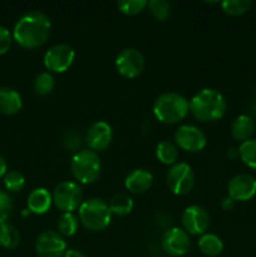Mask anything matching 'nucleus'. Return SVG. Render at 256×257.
Masks as SVG:
<instances>
[{"instance_id": "nucleus-19", "label": "nucleus", "mask_w": 256, "mask_h": 257, "mask_svg": "<svg viewBox=\"0 0 256 257\" xmlns=\"http://www.w3.org/2000/svg\"><path fill=\"white\" fill-rule=\"evenodd\" d=\"M255 132V120L251 115L241 114L233 120L232 127H231V133L233 138L237 141H247Z\"/></svg>"}, {"instance_id": "nucleus-20", "label": "nucleus", "mask_w": 256, "mask_h": 257, "mask_svg": "<svg viewBox=\"0 0 256 257\" xmlns=\"http://www.w3.org/2000/svg\"><path fill=\"white\" fill-rule=\"evenodd\" d=\"M198 247L206 256H218L223 250V242L215 233H203L198 240Z\"/></svg>"}, {"instance_id": "nucleus-4", "label": "nucleus", "mask_w": 256, "mask_h": 257, "mask_svg": "<svg viewBox=\"0 0 256 257\" xmlns=\"http://www.w3.org/2000/svg\"><path fill=\"white\" fill-rule=\"evenodd\" d=\"M110 218L112 212L109 206L102 198H89L83 201L80 205L79 220L88 230H104L109 225Z\"/></svg>"}, {"instance_id": "nucleus-35", "label": "nucleus", "mask_w": 256, "mask_h": 257, "mask_svg": "<svg viewBox=\"0 0 256 257\" xmlns=\"http://www.w3.org/2000/svg\"><path fill=\"white\" fill-rule=\"evenodd\" d=\"M63 257H87L82 251L79 250H74V248H70V250L65 251L64 256Z\"/></svg>"}, {"instance_id": "nucleus-33", "label": "nucleus", "mask_w": 256, "mask_h": 257, "mask_svg": "<svg viewBox=\"0 0 256 257\" xmlns=\"http://www.w3.org/2000/svg\"><path fill=\"white\" fill-rule=\"evenodd\" d=\"M13 42V35L10 30L4 25H0V54H4L9 50Z\"/></svg>"}, {"instance_id": "nucleus-31", "label": "nucleus", "mask_w": 256, "mask_h": 257, "mask_svg": "<svg viewBox=\"0 0 256 257\" xmlns=\"http://www.w3.org/2000/svg\"><path fill=\"white\" fill-rule=\"evenodd\" d=\"M13 201L8 192L0 190V225L5 223L13 212Z\"/></svg>"}, {"instance_id": "nucleus-27", "label": "nucleus", "mask_w": 256, "mask_h": 257, "mask_svg": "<svg viewBox=\"0 0 256 257\" xmlns=\"http://www.w3.org/2000/svg\"><path fill=\"white\" fill-rule=\"evenodd\" d=\"M252 3L250 0H225L221 3L223 12L230 15H241L248 12Z\"/></svg>"}, {"instance_id": "nucleus-13", "label": "nucleus", "mask_w": 256, "mask_h": 257, "mask_svg": "<svg viewBox=\"0 0 256 257\" xmlns=\"http://www.w3.org/2000/svg\"><path fill=\"white\" fill-rule=\"evenodd\" d=\"M162 248L171 256H183L190 250V236L183 228H168L162 236Z\"/></svg>"}, {"instance_id": "nucleus-1", "label": "nucleus", "mask_w": 256, "mask_h": 257, "mask_svg": "<svg viewBox=\"0 0 256 257\" xmlns=\"http://www.w3.org/2000/svg\"><path fill=\"white\" fill-rule=\"evenodd\" d=\"M52 22L39 10H32L23 15L15 24L13 37L24 48H37L49 38Z\"/></svg>"}, {"instance_id": "nucleus-15", "label": "nucleus", "mask_w": 256, "mask_h": 257, "mask_svg": "<svg viewBox=\"0 0 256 257\" xmlns=\"http://www.w3.org/2000/svg\"><path fill=\"white\" fill-rule=\"evenodd\" d=\"M113 137L112 127L108 124L104 120H98V122L93 123L89 128H88L87 141L89 150L93 151H103L110 145Z\"/></svg>"}, {"instance_id": "nucleus-26", "label": "nucleus", "mask_w": 256, "mask_h": 257, "mask_svg": "<svg viewBox=\"0 0 256 257\" xmlns=\"http://www.w3.org/2000/svg\"><path fill=\"white\" fill-rule=\"evenodd\" d=\"M55 80L54 77L50 74L49 72H42L35 77L34 83H33V88H34L35 93L39 95H47L54 89Z\"/></svg>"}, {"instance_id": "nucleus-2", "label": "nucleus", "mask_w": 256, "mask_h": 257, "mask_svg": "<svg viewBox=\"0 0 256 257\" xmlns=\"http://www.w3.org/2000/svg\"><path fill=\"white\" fill-rule=\"evenodd\" d=\"M190 110L197 119L203 122L217 120L226 112L225 97L218 90L203 88L190 100Z\"/></svg>"}, {"instance_id": "nucleus-25", "label": "nucleus", "mask_w": 256, "mask_h": 257, "mask_svg": "<svg viewBox=\"0 0 256 257\" xmlns=\"http://www.w3.org/2000/svg\"><path fill=\"white\" fill-rule=\"evenodd\" d=\"M58 230L64 236H73L78 231L79 222L78 217L73 212H63L58 218Z\"/></svg>"}, {"instance_id": "nucleus-5", "label": "nucleus", "mask_w": 256, "mask_h": 257, "mask_svg": "<svg viewBox=\"0 0 256 257\" xmlns=\"http://www.w3.org/2000/svg\"><path fill=\"white\" fill-rule=\"evenodd\" d=\"M102 162L98 152L93 150H82L75 153L70 162L73 176L82 183H92L99 177Z\"/></svg>"}, {"instance_id": "nucleus-7", "label": "nucleus", "mask_w": 256, "mask_h": 257, "mask_svg": "<svg viewBox=\"0 0 256 257\" xmlns=\"http://www.w3.org/2000/svg\"><path fill=\"white\" fill-rule=\"evenodd\" d=\"M167 185L176 195H186L195 185V172L185 162L175 163L167 172Z\"/></svg>"}, {"instance_id": "nucleus-11", "label": "nucleus", "mask_w": 256, "mask_h": 257, "mask_svg": "<svg viewBox=\"0 0 256 257\" xmlns=\"http://www.w3.org/2000/svg\"><path fill=\"white\" fill-rule=\"evenodd\" d=\"M35 250L40 257H62L67 251V242L55 231H43L35 240Z\"/></svg>"}, {"instance_id": "nucleus-24", "label": "nucleus", "mask_w": 256, "mask_h": 257, "mask_svg": "<svg viewBox=\"0 0 256 257\" xmlns=\"http://www.w3.org/2000/svg\"><path fill=\"white\" fill-rule=\"evenodd\" d=\"M238 157L246 166L256 170V138L241 142L238 147Z\"/></svg>"}, {"instance_id": "nucleus-14", "label": "nucleus", "mask_w": 256, "mask_h": 257, "mask_svg": "<svg viewBox=\"0 0 256 257\" xmlns=\"http://www.w3.org/2000/svg\"><path fill=\"white\" fill-rule=\"evenodd\" d=\"M228 196L233 201H248L256 195V178L247 173L236 175L228 181Z\"/></svg>"}, {"instance_id": "nucleus-9", "label": "nucleus", "mask_w": 256, "mask_h": 257, "mask_svg": "<svg viewBox=\"0 0 256 257\" xmlns=\"http://www.w3.org/2000/svg\"><path fill=\"white\" fill-rule=\"evenodd\" d=\"M115 68L123 77L136 78L145 69V58L140 50L125 48L115 58Z\"/></svg>"}, {"instance_id": "nucleus-34", "label": "nucleus", "mask_w": 256, "mask_h": 257, "mask_svg": "<svg viewBox=\"0 0 256 257\" xmlns=\"http://www.w3.org/2000/svg\"><path fill=\"white\" fill-rule=\"evenodd\" d=\"M233 206H235V201H233L230 196H226V197H223L222 201H221V207H222L223 210L230 211L232 210Z\"/></svg>"}, {"instance_id": "nucleus-6", "label": "nucleus", "mask_w": 256, "mask_h": 257, "mask_svg": "<svg viewBox=\"0 0 256 257\" xmlns=\"http://www.w3.org/2000/svg\"><path fill=\"white\" fill-rule=\"evenodd\" d=\"M53 202L63 212H72L80 207L83 202V191L78 183L63 181L53 191Z\"/></svg>"}, {"instance_id": "nucleus-30", "label": "nucleus", "mask_w": 256, "mask_h": 257, "mask_svg": "<svg viewBox=\"0 0 256 257\" xmlns=\"http://www.w3.org/2000/svg\"><path fill=\"white\" fill-rule=\"evenodd\" d=\"M148 5L146 0H120L117 3V7L123 14L135 15L142 12Z\"/></svg>"}, {"instance_id": "nucleus-17", "label": "nucleus", "mask_w": 256, "mask_h": 257, "mask_svg": "<svg viewBox=\"0 0 256 257\" xmlns=\"http://www.w3.org/2000/svg\"><path fill=\"white\" fill-rule=\"evenodd\" d=\"M53 203V196L47 188H35L28 196V210L33 213L42 215L50 208Z\"/></svg>"}, {"instance_id": "nucleus-28", "label": "nucleus", "mask_w": 256, "mask_h": 257, "mask_svg": "<svg viewBox=\"0 0 256 257\" xmlns=\"http://www.w3.org/2000/svg\"><path fill=\"white\" fill-rule=\"evenodd\" d=\"M4 185L12 192H19L25 185V177L17 170L7 171L4 175Z\"/></svg>"}, {"instance_id": "nucleus-23", "label": "nucleus", "mask_w": 256, "mask_h": 257, "mask_svg": "<svg viewBox=\"0 0 256 257\" xmlns=\"http://www.w3.org/2000/svg\"><path fill=\"white\" fill-rule=\"evenodd\" d=\"M19 231L12 223H3L0 225V245L5 248H14L19 243Z\"/></svg>"}, {"instance_id": "nucleus-16", "label": "nucleus", "mask_w": 256, "mask_h": 257, "mask_svg": "<svg viewBox=\"0 0 256 257\" xmlns=\"http://www.w3.org/2000/svg\"><path fill=\"white\" fill-rule=\"evenodd\" d=\"M153 176L145 168H137L128 173L124 180V186L130 192L143 193L152 186Z\"/></svg>"}, {"instance_id": "nucleus-3", "label": "nucleus", "mask_w": 256, "mask_h": 257, "mask_svg": "<svg viewBox=\"0 0 256 257\" xmlns=\"http://www.w3.org/2000/svg\"><path fill=\"white\" fill-rule=\"evenodd\" d=\"M190 110V102L175 92H167L161 94L153 104V113L156 118L162 123H173L180 122L181 119L187 115Z\"/></svg>"}, {"instance_id": "nucleus-18", "label": "nucleus", "mask_w": 256, "mask_h": 257, "mask_svg": "<svg viewBox=\"0 0 256 257\" xmlns=\"http://www.w3.org/2000/svg\"><path fill=\"white\" fill-rule=\"evenodd\" d=\"M23 105L22 95L10 87L0 88V112L4 114H15Z\"/></svg>"}, {"instance_id": "nucleus-29", "label": "nucleus", "mask_w": 256, "mask_h": 257, "mask_svg": "<svg viewBox=\"0 0 256 257\" xmlns=\"http://www.w3.org/2000/svg\"><path fill=\"white\" fill-rule=\"evenodd\" d=\"M150 12L156 19L165 20L171 13V4L167 0H151L148 2Z\"/></svg>"}, {"instance_id": "nucleus-8", "label": "nucleus", "mask_w": 256, "mask_h": 257, "mask_svg": "<svg viewBox=\"0 0 256 257\" xmlns=\"http://www.w3.org/2000/svg\"><path fill=\"white\" fill-rule=\"evenodd\" d=\"M75 58V52L68 44H55L45 52L44 65L48 70L55 73L65 72L73 64Z\"/></svg>"}, {"instance_id": "nucleus-21", "label": "nucleus", "mask_w": 256, "mask_h": 257, "mask_svg": "<svg viewBox=\"0 0 256 257\" xmlns=\"http://www.w3.org/2000/svg\"><path fill=\"white\" fill-rule=\"evenodd\" d=\"M108 206H109L112 215L114 213L118 216H125L132 211L133 200L128 193H117L115 196H113Z\"/></svg>"}, {"instance_id": "nucleus-12", "label": "nucleus", "mask_w": 256, "mask_h": 257, "mask_svg": "<svg viewBox=\"0 0 256 257\" xmlns=\"http://www.w3.org/2000/svg\"><path fill=\"white\" fill-rule=\"evenodd\" d=\"M182 225L183 230L187 233L203 235L210 226V216L201 206H188L182 213Z\"/></svg>"}, {"instance_id": "nucleus-22", "label": "nucleus", "mask_w": 256, "mask_h": 257, "mask_svg": "<svg viewBox=\"0 0 256 257\" xmlns=\"http://www.w3.org/2000/svg\"><path fill=\"white\" fill-rule=\"evenodd\" d=\"M156 156L158 161H161L165 165H175L178 157V150L175 143L171 141H162L157 145L156 148Z\"/></svg>"}, {"instance_id": "nucleus-10", "label": "nucleus", "mask_w": 256, "mask_h": 257, "mask_svg": "<svg viewBox=\"0 0 256 257\" xmlns=\"http://www.w3.org/2000/svg\"><path fill=\"white\" fill-rule=\"evenodd\" d=\"M175 141L178 147L187 152H198L206 146V135L201 128L191 124H182L176 130Z\"/></svg>"}, {"instance_id": "nucleus-32", "label": "nucleus", "mask_w": 256, "mask_h": 257, "mask_svg": "<svg viewBox=\"0 0 256 257\" xmlns=\"http://www.w3.org/2000/svg\"><path fill=\"white\" fill-rule=\"evenodd\" d=\"M64 147L69 151H75L80 146V136L75 131L69 130L65 132L64 138H63Z\"/></svg>"}, {"instance_id": "nucleus-38", "label": "nucleus", "mask_w": 256, "mask_h": 257, "mask_svg": "<svg viewBox=\"0 0 256 257\" xmlns=\"http://www.w3.org/2000/svg\"><path fill=\"white\" fill-rule=\"evenodd\" d=\"M252 112L256 113V98H255V100H253V110H252Z\"/></svg>"}, {"instance_id": "nucleus-36", "label": "nucleus", "mask_w": 256, "mask_h": 257, "mask_svg": "<svg viewBox=\"0 0 256 257\" xmlns=\"http://www.w3.org/2000/svg\"><path fill=\"white\" fill-rule=\"evenodd\" d=\"M227 157L231 158V160H235V158L238 157V148L231 147L227 150Z\"/></svg>"}, {"instance_id": "nucleus-37", "label": "nucleus", "mask_w": 256, "mask_h": 257, "mask_svg": "<svg viewBox=\"0 0 256 257\" xmlns=\"http://www.w3.org/2000/svg\"><path fill=\"white\" fill-rule=\"evenodd\" d=\"M5 173H7V162H5L4 157L0 155V177H3Z\"/></svg>"}]
</instances>
